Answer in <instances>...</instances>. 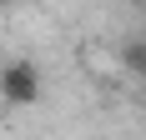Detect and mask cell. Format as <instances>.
Wrapping results in <instances>:
<instances>
[{
  "label": "cell",
  "instance_id": "7a4b0ae2",
  "mask_svg": "<svg viewBox=\"0 0 146 140\" xmlns=\"http://www.w3.org/2000/svg\"><path fill=\"white\" fill-rule=\"evenodd\" d=\"M121 65L146 80V40H126V45H121Z\"/></svg>",
  "mask_w": 146,
  "mask_h": 140
},
{
  "label": "cell",
  "instance_id": "3957f363",
  "mask_svg": "<svg viewBox=\"0 0 146 140\" xmlns=\"http://www.w3.org/2000/svg\"><path fill=\"white\" fill-rule=\"evenodd\" d=\"M5 5H10V0H0V10H5Z\"/></svg>",
  "mask_w": 146,
  "mask_h": 140
},
{
  "label": "cell",
  "instance_id": "6da1fadb",
  "mask_svg": "<svg viewBox=\"0 0 146 140\" xmlns=\"http://www.w3.org/2000/svg\"><path fill=\"white\" fill-rule=\"evenodd\" d=\"M0 100L5 105H35L40 100V70L30 65V60L0 65Z\"/></svg>",
  "mask_w": 146,
  "mask_h": 140
}]
</instances>
